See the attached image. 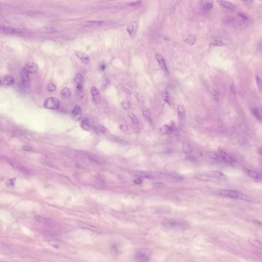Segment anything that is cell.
Segmentation results:
<instances>
[{"label":"cell","instance_id":"f907efd6","mask_svg":"<svg viewBox=\"0 0 262 262\" xmlns=\"http://www.w3.org/2000/svg\"><path fill=\"white\" fill-rule=\"evenodd\" d=\"M120 129L121 130L124 131H126L128 130V128L127 127L126 125H124V124H122L121 126H120Z\"/></svg>","mask_w":262,"mask_h":262},{"label":"cell","instance_id":"f546056e","mask_svg":"<svg viewBox=\"0 0 262 262\" xmlns=\"http://www.w3.org/2000/svg\"><path fill=\"white\" fill-rule=\"evenodd\" d=\"M142 113L143 115L145 116V118H146L147 120L149 121L151 120V115L149 110L147 108H143L142 109Z\"/></svg>","mask_w":262,"mask_h":262},{"label":"cell","instance_id":"d6986e66","mask_svg":"<svg viewBox=\"0 0 262 262\" xmlns=\"http://www.w3.org/2000/svg\"><path fill=\"white\" fill-rule=\"evenodd\" d=\"M220 4L222 5L224 8L230 10H235L236 9V6L232 3L226 1H219Z\"/></svg>","mask_w":262,"mask_h":262},{"label":"cell","instance_id":"8fae6325","mask_svg":"<svg viewBox=\"0 0 262 262\" xmlns=\"http://www.w3.org/2000/svg\"><path fill=\"white\" fill-rule=\"evenodd\" d=\"M91 93L92 95L93 99L95 102L97 104H100L101 102L100 95L99 94V91L94 86H93L91 89Z\"/></svg>","mask_w":262,"mask_h":262},{"label":"cell","instance_id":"cb8c5ba5","mask_svg":"<svg viewBox=\"0 0 262 262\" xmlns=\"http://www.w3.org/2000/svg\"><path fill=\"white\" fill-rule=\"evenodd\" d=\"M172 130V128L168 124H164L160 128V132L162 134H168L170 133Z\"/></svg>","mask_w":262,"mask_h":262},{"label":"cell","instance_id":"ee69618b","mask_svg":"<svg viewBox=\"0 0 262 262\" xmlns=\"http://www.w3.org/2000/svg\"><path fill=\"white\" fill-rule=\"evenodd\" d=\"M193 37V36L191 35V37H187V39L185 40V41H186V42L187 43V44H190V42H191V45H192V44H193V43H195V37Z\"/></svg>","mask_w":262,"mask_h":262},{"label":"cell","instance_id":"7402d4cb","mask_svg":"<svg viewBox=\"0 0 262 262\" xmlns=\"http://www.w3.org/2000/svg\"><path fill=\"white\" fill-rule=\"evenodd\" d=\"M247 172L248 175L251 178H252L253 179L257 180L258 181H261L262 176L259 173L253 171V170H247Z\"/></svg>","mask_w":262,"mask_h":262},{"label":"cell","instance_id":"1f68e13d","mask_svg":"<svg viewBox=\"0 0 262 262\" xmlns=\"http://www.w3.org/2000/svg\"><path fill=\"white\" fill-rule=\"evenodd\" d=\"M251 112L252 113L255 117L258 120H259L260 121H261L262 120V117H261V114L260 113V111L258 110L257 109L253 108L251 109Z\"/></svg>","mask_w":262,"mask_h":262},{"label":"cell","instance_id":"681fc988","mask_svg":"<svg viewBox=\"0 0 262 262\" xmlns=\"http://www.w3.org/2000/svg\"><path fill=\"white\" fill-rule=\"evenodd\" d=\"M122 90H123V91H124V92H125V93H126V94H128V95H131V91H130V90H129V89H127V88H125V87L122 88Z\"/></svg>","mask_w":262,"mask_h":262},{"label":"cell","instance_id":"ac0fdd59","mask_svg":"<svg viewBox=\"0 0 262 262\" xmlns=\"http://www.w3.org/2000/svg\"><path fill=\"white\" fill-rule=\"evenodd\" d=\"M1 79L2 84L4 85L9 86L13 85L14 83V79L10 75H6L3 77Z\"/></svg>","mask_w":262,"mask_h":262},{"label":"cell","instance_id":"8992f818","mask_svg":"<svg viewBox=\"0 0 262 262\" xmlns=\"http://www.w3.org/2000/svg\"><path fill=\"white\" fill-rule=\"evenodd\" d=\"M74 81L77 90L78 92H83V75L80 73L77 74L74 79Z\"/></svg>","mask_w":262,"mask_h":262},{"label":"cell","instance_id":"816d5d0a","mask_svg":"<svg viewBox=\"0 0 262 262\" xmlns=\"http://www.w3.org/2000/svg\"><path fill=\"white\" fill-rule=\"evenodd\" d=\"M23 149L25 151H30L31 150V147H28V146H25L23 147Z\"/></svg>","mask_w":262,"mask_h":262},{"label":"cell","instance_id":"3957f363","mask_svg":"<svg viewBox=\"0 0 262 262\" xmlns=\"http://www.w3.org/2000/svg\"><path fill=\"white\" fill-rule=\"evenodd\" d=\"M60 100L54 97H49L44 102V106L45 108L51 110H58L60 108Z\"/></svg>","mask_w":262,"mask_h":262},{"label":"cell","instance_id":"bcb514c9","mask_svg":"<svg viewBox=\"0 0 262 262\" xmlns=\"http://www.w3.org/2000/svg\"><path fill=\"white\" fill-rule=\"evenodd\" d=\"M134 183L137 185H140L143 183V180L141 178H136L134 180Z\"/></svg>","mask_w":262,"mask_h":262},{"label":"cell","instance_id":"7bdbcfd3","mask_svg":"<svg viewBox=\"0 0 262 262\" xmlns=\"http://www.w3.org/2000/svg\"><path fill=\"white\" fill-rule=\"evenodd\" d=\"M212 46H223V42L221 41H220V40H216V41H214L212 43Z\"/></svg>","mask_w":262,"mask_h":262},{"label":"cell","instance_id":"52a82bcc","mask_svg":"<svg viewBox=\"0 0 262 262\" xmlns=\"http://www.w3.org/2000/svg\"><path fill=\"white\" fill-rule=\"evenodd\" d=\"M218 155L220 158H221L223 161L226 163H232L235 162V160L233 157L222 149H220L219 151Z\"/></svg>","mask_w":262,"mask_h":262},{"label":"cell","instance_id":"f35d334b","mask_svg":"<svg viewBox=\"0 0 262 262\" xmlns=\"http://www.w3.org/2000/svg\"><path fill=\"white\" fill-rule=\"evenodd\" d=\"M47 89L50 92H53L56 90V86L52 83H50L48 85Z\"/></svg>","mask_w":262,"mask_h":262},{"label":"cell","instance_id":"83f0119b","mask_svg":"<svg viewBox=\"0 0 262 262\" xmlns=\"http://www.w3.org/2000/svg\"><path fill=\"white\" fill-rule=\"evenodd\" d=\"M163 99L164 101L167 104L170 105L172 104V100L168 92L167 91H165L163 93Z\"/></svg>","mask_w":262,"mask_h":262},{"label":"cell","instance_id":"d6a6232c","mask_svg":"<svg viewBox=\"0 0 262 262\" xmlns=\"http://www.w3.org/2000/svg\"><path fill=\"white\" fill-rule=\"evenodd\" d=\"M122 108L124 110H129L131 108V102L129 100H124L122 101L121 104Z\"/></svg>","mask_w":262,"mask_h":262},{"label":"cell","instance_id":"4dcf8cb0","mask_svg":"<svg viewBox=\"0 0 262 262\" xmlns=\"http://www.w3.org/2000/svg\"><path fill=\"white\" fill-rule=\"evenodd\" d=\"M207 174L210 175V176H213V177L218 178L219 179L224 176V174H223V173L220 172H218V171H211V172H208V174Z\"/></svg>","mask_w":262,"mask_h":262},{"label":"cell","instance_id":"6da1fadb","mask_svg":"<svg viewBox=\"0 0 262 262\" xmlns=\"http://www.w3.org/2000/svg\"><path fill=\"white\" fill-rule=\"evenodd\" d=\"M219 194L228 198L240 199L244 200H249L250 199L248 196L244 193H242L239 191L231 189H222L219 191Z\"/></svg>","mask_w":262,"mask_h":262},{"label":"cell","instance_id":"603a6c76","mask_svg":"<svg viewBox=\"0 0 262 262\" xmlns=\"http://www.w3.org/2000/svg\"><path fill=\"white\" fill-rule=\"evenodd\" d=\"M177 114L180 119H183L185 117V110L183 106L179 105L177 107Z\"/></svg>","mask_w":262,"mask_h":262},{"label":"cell","instance_id":"74e56055","mask_svg":"<svg viewBox=\"0 0 262 262\" xmlns=\"http://www.w3.org/2000/svg\"><path fill=\"white\" fill-rule=\"evenodd\" d=\"M153 185L154 187L157 188V189H162V188H164L166 187V185L164 183H163L162 182H157L154 183L153 184Z\"/></svg>","mask_w":262,"mask_h":262},{"label":"cell","instance_id":"4316f807","mask_svg":"<svg viewBox=\"0 0 262 262\" xmlns=\"http://www.w3.org/2000/svg\"><path fill=\"white\" fill-rule=\"evenodd\" d=\"M60 95H61V96L62 97V98H67V97H69L70 96L71 92L69 90V88L65 87L64 88H63L62 91H61Z\"/></svg>","mask_w":262,"mask_h":262},{"label":"cell","instance_id":"e575fe53","mask_svg":"<svg viewBox=\"0 0 262 262\" xmlns=\"http://www.w3.org/2000/svg\"><path fill=\"white\" fill-rule=\"evenodd\" d=\"M135 95L136 98L139 102H140L141 104H145V97L141 93L137 92Z\"/></svg>","mask_w":262,"mask_h":262},{"label":"cell","instance_id":"5bb4252c","mask_svg":"<svg viewBox=\"0 0 262 262\" xmlns=\"http://www.w3.org/2000/svg\"><path fill=\"white\" fill-rule=\"evenodd\" d=\"M75 54L76 56L79 59H80L83 63H85L86 64H88L90 62V58L89 56L85 52L77 51L75 52Z\"/></svg>","mask_w":262,"mask_h":262},{"label":"cell","instance_id":"ba28073f","mask_svg":"<svg viewBox=\"0 0 262 262\" xmlns=\"http://www.w3.org/2000/svg\"><path fill=\"white\" fill-rule=\"evenodd\" d=\"M83 116L82 111L80 107L78 106H75L73 110L72 111V117L75 121H77L81 120Z\"/></svg>","mask_w":262,"mask_h":262},{"label":"cell","instance_id":"d4e9b609","mask_svg":"<svg viewBox=\"0 0 262 262\" xmlns=\"http://www.w3.org/2000/svg\"><path fill=\"white\" fill-rule=\"evenodd\" d=\"M81 127L82 128L87 131H89L90 129V126L89 120L87 118H84L81 123Z\"/></svg>","mask_w":262,"mask_h":262},{"label":"cell","instance_id":"e0dca14e","mask_svg":"<svg viewBox=\"0 0 262 262\" xmlns=\"http://www.w3.org/2000/svg\"><path fill=\"white\" fill-rule=\"evenodd\" d=\"M132 174L135 176L136 177H139V178H147V179H153L154 178V176L152 174L147 173L143 171H134Z\"/></svg>","mask_w":262,"mask_h":262},{"label":"cell","instance_id":"d590c367","mask_svg":"<svg viewBox=\"0 0 262 262\" xmlns=\"http://www.w3.org/2000/svg\"><path fill=\"white\" fill-rule=\"evenodd\" d=\"M78 226L79 227H81L88 229H90V230H96V228L95 227L93 226L88 225V224H83V223H80Z\"/></svg>","mask_w":262,"mask_h":262},{"label":"cell","instance_id":"836d02e7","mask_svg":"<svg viewBox=\"0 0 262 262\" xmlns=\"http://www.w3.org/2000/svg\"><path fill=\"white\" fill-rule=\"evenodd\" d=\"M37 221L41 222V223H44V224H48L49 222V220L48 219L45 218L43 217L40 216H37L35 217Z\"/></svg>","mask_w":262,"mask_h":262},{"label":"cell","instance_id":"8d00e7d4","mask_svg":"<svg viewBox=\"0 0 262 262\" xmlns=\"http://www.w3.org/2000/svg\"><path fill=\"white\" fill-rule=\"evenodd\" d=\"M129 117L130 118L131 120L132 121V122H133L134 124H139V120H138V118H137V117L134 114L132 113H130L129 114Z\"/></svg>","mask_w":262,"mask_h":262},{"label":"cell","instance_id":"9c48e42d","mask_svg":"<svg viewBox=\"0 0 262 262\" xmlns=\"http://www.w3.org/2000/svg\"><path fill=\"white\" fill-rule=\"evenodd\" d=\"M138 30V24L137 22L130 24L127 27V32L132 38H134L135 36L136 32Z\"/></svg>","mask_w":262,"mask_h":262},{"label":"cell","instance_id":"484cf974","mask_svg":"<svg viewBox=\"0 0 262 262\" xmlns=\"http://www.w3.org/2000/svg\"><path fill=\"white\" fill-rule=\"evenodd\" d=\"M93 129H94L95 132L97 133H105L107 132V129L105 127H103L102 126L99 125V124H98V125H96V126H94V128H93Z\"/></svg>","mask_w":262,"mask_h":262},{"label":"cell","instance_id":"9f6ffc18","mask_svg":"<svg viewBox=\"0 0 262 262\" xmlns=\"http://www.w3.org/2000/svg\"><path fill=\"white\" fill-rule=\"evenodd\" d=\"M1 84H2V82H1V79H0V85H1Z\"/></svg>","mask_w":262,"mask_h":262},{"label":"cell","instance_id":"4fadbf2b","mask_svg":"<svg viewBox=\"0 0 262 262\" xmlns=\"http://www.w3.org/2000/svg\"><path fill=\"white\" fill-rule=\"evenodd\" d=\"M199 5L204 11H208L212 9L214 6V2L211 1H199Z\"/></svg>","mask_w":262,"mask_h":262},{"label":"cell","instance_id":"6f0895ef","mask_svg":"<svg viewBox=\"0 0 262 262\" xmlns=\"http://www.w3.org/2000/svg\"><path fill=\"white\" fill-rule=\"evenodd\" d=\"M1 7L0 6V11H1Z\"/></svg>","mask_w":262,"mask_h":262},{"label":"cell","instance_id":"9a60e30c","mask_svg":"<svg viewBox=\"0 0 262 262\" xmlns=\"http://www.w3.org/2000/svg\"><path fill=\"white\" fill-rule=\"evenodd\" d=\"M26 70L29 73V74L35 73H36L38 70L39 67L37 64H36L35 62H31L28 63L25 67H24Z\"/></svg>","mask_w":262,"mask_h":262},{"label":"cell","instance_id":"11a10c76","mask_svg":"<svg viewBox=\"0 0 262 262\" xmlns=\"http://www.w3.org/2000/svg\"><path fill=\"white\" fill-rule=\"evenodd\" d=\"M258 149V151H259V152H258V153L260 154V155H261V154H262V149H261V147H259Z\"/></svg>","mask_w":262,"mask_h":262},{"label":"cell","instance_id":"7dc6e473","mask_svg":"<svg viewBox=\"0 0 262 262\" xmlns=\"http://www.w3.org/2000/svg\"><path fill=\"white\" fill-rule=\"evenodd\" d=\"M256 81H257V84H258V86L260 88V90H261V80L260 79V77L259 76H256Z\"/></svg>","mask_w":262,"mask_h":262},{"label":"cell","instance_id":"277c9868","mask_svg":"<svg viewBox=\"0 0 262 262\" xmlns=\"http://www.w3.org/2000/svg\"><path fill=\"white\" fill-rule=\"evenodd\" d=\"M21 79L23 87L28 89L30 87V81L29 74L24 68H23L21 72Z\"/></svg>","mask_w":262,"mask_h":262},{"label":"cell","instance_id":"f5cc1de1","mask_svg":"<svg viewBox=\"0 0 262 262\" xmlns=\"http://www.w3.org/2000/svg\"><path fill=\"white\" fill-rule=\"evenodd\" d=\"M230 89H231V91L232 92V93H233V94H235V86H231V88H230Z\"/></svg>","mask_w":262,"mask_h":262},{"label":"cell","instance_id":"b9f144b4","mask_svg":"<svg viewBox=\"0 0 262 262\" xmlns=\"http://www.w3.org/2000/svg\"><path fill=\"white\" fill-rule=\"evenodd\" d=\"M141 4H142V2L140 1L132 2L128 3V5H130V6H140Z\"/></svg>","mask_w":262,"mask_h":262},{"label":"cell","instance_id":"db71d44e","mask_svg":"<svg viewBox=\"0 0 262 262\" xmlns=\"http://www.w3.org/2000/svg\"><path fill=\"white\" fill-rule=\"evenodd\" d=\"M253 2V1H245L244 2V3H245V4H247V5L250 4L251 3Z\"/></svg>","mask_w":262,"mask_h":262},{"label":"cell","instance_id":"7c38bea8","mask_svg":"<svg viewBox=\"0 0 262 262\" xmlns=\"http://www.w3.org/2000/svg\"><path fill=\"white\" fill-rule=\"evenodd\" d=\"M105 24L106 22L102 21H87L83 23V25L86 27H96L104 25Z\"/></svg>","mask_w":262,"mask_h":262},{"label":"cell","instance_id":"ffe728a7","mask_svg":"<svg viewBox=\"0 0 262 262\" xmlns=\"http://www.w3.org/2000/svg\"><path fill=\"white\" fill-rule=\"evenodd\" d=\"M204 155L206 157L212 159V160H217L220 159V157L219 156L218 154L214 151H208V152H205Z\"/></svg>","mask_w":262,"mask_h":262},{"label":"cell","instance_id":"5b68a950","mask_svg":"<svg viewBox=\"0 0 262 262\" xmlns=\"http://www.w3.org/2000/svg\"><path fill=\"white\" fill-rule=\"evenodd\" d=\"M195 179L202 181L205 182H214V183H218L220 181V179L218 178L213 177L210 175H208V174H196L194 176Z\"/></svg>","mask_w":262,"mask_h":262},{"label":"cell","instance_id":"7a4b0ae2","mask_svg":"<svg viewBox=\"0 0 262 262\" xmlns=\"http://www.w3.org/2000/svg\"><path fill=\"white\" fill-rule=\"evenodd\" d=\"M24 30L19 28L14 27L10 26L0 25V33L20 35L24 33Z\"/></svg>","mask_w":262,"mask_h":262},{"label":"cell","instance_id":"44dd1931","mask_svg":"<svg viewBox=\"0 0 262 262\" xmlns=\"http://www.w3.org/2000/svg\"><path fill=\"white\" fill-rule=\"evenodd\" d=\"M38 31L43 33H52L58 32V30L55 28L51 27H45L39 28Z\"/></svg>","mask_w":262,"mask_h":262},{"label":"cell","instance_id":"30bf717a","mask_svg":"<svg viewBox=\"0 0 262 262\" xmlns=\"http://www.w3.org/2000/svg\"><path fill=\"white\" fill-rule=\"evenodd\" d=\"M155 58H156L158 62L159 65L160 66V67H161V69L166 73H168V70L167 66L166 64V61L163 56L159 53H156Z\"/></svg>","mask_w":262,"mask_h":262},{"label":"cell","instance_id":"ab89813d","mask_svg":"<svg viewBox=\"0 0 262 262\" xmlns=\"http://www.w3.org/2000/svg\"><path fill=\"white\" fill-rule=\"evenodd\" d=\"M88 158L90 160L92 161V162H95V163H98V164H101V163H102L101 161H99V160H98V159L96 158H95V157H94L92 156H88Z\"/></svg>","mask_w":262,"mask_h":262},{"label":"cell","instance_id":"f1b7e54d","mask_svg":"<svg viewBox=\"0 0 262 262\" xmlns=\"http://www.w3.org/2000/svg\"><path fill=\"white\" fill-rule=\"evenodd\" d=\"M182 151L184 153L189 154L192 152V149L187 143H184L182 145Z\"/></svg>","mask_w":262,"mask_h":262},{"label":"cell","instance_id":"c3c4849f","mask_svg":"<svg viewBox=\"0 0 262 262\" xmlns=\"http://www.w3.org/2000/svg\"><path fill=\"white\" fill-rule=\"evenodd\" d=\"M103 83H104V84L102 85V87H107L110 83V81L108 79L106 78V79H105V81Z\"/></svg>","mask_w":262,"mask_h":262},{"label":"cell","instance_id":"60d3db41","mask_svg":"<svg viewBox=\"0 0 262 262\" xmlns=\"http://www.w3.org/2000/svg\"><path fill=\"white\" fill-rule=\"evenodd\" d=\"M239 16H240L242 18H243L244 20H248L249 19V16L247 14L244 13V12H239L238 14Z\"/></svg>","mask_w":262,"mask_h":262},{"label":"cell","instance_id":"2e32d148","mask_svg":"<svg viewBox=\"0 0 262 262\" xmlns=\"http://www.w3.org/2000/svg\"><path fill=\"white\" fill-rule=\"evenodd\" d=\"M136 260L139 262H148L149 261V257L146 253L138 251L135 255Z\"/></svg>","mask_w":262,"mask_h":262},{"label":"cell","instance_id":"f6af8a7d","mask_svg":"<svg viewBox=\"0 0 262 262\" xmlns=\"http://www.w3.org/2000/svg\"><path fill=\"white\" fill-rule=\"evenodd\" d=\"M16 178H12V179H10L9 180V181H8V183H9V185L10 186H13L14 185V183L16 182Z\"/></svg>","mask_w":262,"mask_h":262}]
</instances>
